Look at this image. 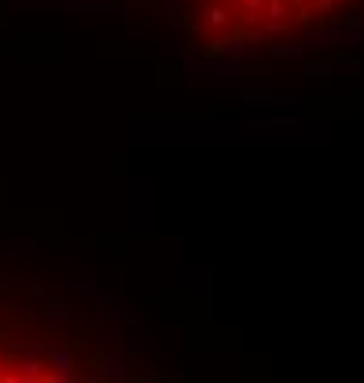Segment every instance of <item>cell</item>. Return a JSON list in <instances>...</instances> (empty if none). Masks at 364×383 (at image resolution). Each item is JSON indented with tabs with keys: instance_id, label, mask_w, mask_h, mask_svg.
<instances>
[{
	"instance_id": "2",
	"label": "cell",
	"mask_w": 364,
	"mask_h": 383,
	"mask_svg": "<svg viewBox=\"0 0 364 383\" xmlns=\"http://www.w3.org/2000/svg\"><path fill=\"white\" fill-rule=\"evenodd\" d=\"M243 8H251V11H258V4H262V0H239Z\"/></svg>"
},
{
	"instance_id": "1",
	"label": "cell",
	"mask_w": 364,
	"mask_h": 383,
	"mask_svg": "<svg viewBox=\"0 0 364 383\" xmlns=\"http://www.w3.org/2000/svg\"><path fill=\"white\" fill-rule=\"evenodd\" d=\"M206 22H210V26H225V22H228V11H221V8H206Z\"/></svg>"
}]
</instances>
